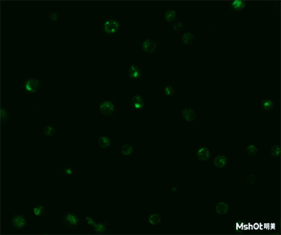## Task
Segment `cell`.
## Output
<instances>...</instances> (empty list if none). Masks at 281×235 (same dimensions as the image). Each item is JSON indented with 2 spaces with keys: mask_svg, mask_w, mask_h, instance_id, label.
<instances>
[{
  "mask_svg": "<svg viewBox=\"0 0 281 235\" xmlns=\"http://www.w3.org/2000/svg\"><path fill=\"white\" fill-rule=\"evenodd\" d=\"M40 87V83L36 79H29L23 84V88L29 93H35Z\"/></svg>",
  "mask_w": 281,
  "mask_h": 235,
  "instance_id": "6da1fadb",
  "label": "cell"
},
{
  "mask_svg": "<svg viewBox=\"0 0 281 235\" xmlns=\"http://www.w3.org/2000/svg\"><path fill=\"white\" fill-rule=\"evenodd\" d=\"M63 223H64L65 226L67 227L71 228V227H74L78 224L79 219L73 214H68L66 216L63 218Z\"/></svg>",
  "mask_w": 281,
  "mask_h": 235,
  "instance_id": "7a4b0ae2",
  "label": "cell"
},
{
  "mask_svg": "<svg viewBox=\"0 0 281 235\" xmlns=\"http://www.w3.org/2000/svg\"><path fill=\"white\" fill-rule=\"evenodd\" d=\"M100 110L104 115L109 116L112 114L115 110L114 104L110 101H104L100 105Z\"/></svg>",
  "mask_w": 281,
  "mask_h": 235,
  "instance_id": "3957f363",
  "label": "cell"
},
{
  "mask_svg": "<svg viewBox=\"0 0 281 235\" xmlns=\"http://www.w3.org/2000/svg\"><path fill=\"white\" fill-rule=\"evenodd\" d=\"M156 46V43L155 40H152V39H146L142 43V47H143V50L148 53H151L155 51Z\"/></svg>",
  "mask_w": 281,
  "mask_h": 235,
  "instance_id": "277c9868",
  "label": "cell"
},
{
  "mask_svg": "<svg viewBox=\"0 0 281 235\" xmlns=\"http://www.w3.org/2000/svg\"><path fill=\"white\" fill-rule=\"evenodd\" d=\"M119 28V24L115 20H108L104 23V30L107 33H113Z\"/></svg>",
  "mask_w": 281,
  "mask_h": 235,
  "instance_id": "5b68a950",
  "label": "cell"
},
{
  "mask_svg": "<svg viewBox=\"0 0 281 235\" xmlns=\"http://www.w3.org/2000/svg\"><path fill=\"white\" fill-rule=\"evenodd\" d=\"M142 74V71L139 66H136V65H131L128 69V75L131 79L134 80H137L140 77Z\"/></svg>",
  "mask_w": 281,
  "mask_h": 235,
  "instance_id": "8992f818",
  "label": "cell"
},
{
  "mask_svg": "<svg viewBox=\"0 0 281 235\" xmlns=\"http://www.w3.org/2000/svg\"><path fill=\"white\" fill-rule=\"evenodd\" d=\"M196 154H197V158L200 160H208L210 157L209 151H208V148H205V147L199 148L197 150Z\"/></svg>",
  "mask_w": 281,
  "mask_h": 235,
  "instance_id": "52a82bcc",
  "label": "cell"
},
{
  "mask_svg": "<svg viewBox=\"0 0 281 235\" xmlns=\"http://www.w3.org/2000/svg\"><path fill=\"white\" fill-rule=\"evenodd\" d=\"M182 116L184 119L187 120V121H192L195 118V113L192 109L186 108L182 110Z\"/></svg>",
  "mask_w": 281,
  "mask_h": 235,
  "instance_id": "ba28073f",
  "label": "cell"
},
{
  "mask_svg": "<svg viewBox=\"0 0 281 235\" xmlns=\"http://www.w3.org/2000/svg\"><path fill=\"white\" fill-rule=\"evenodd\" d=\"M25 220L24 217L21 215H16L12 219V223L15 227L19 228H22L25 226Z\"/></svg>",
  "mask_w": 281,
  "mask_h": 235,
  "instance_id": "9c48e42d",
  "label": "cell"
},
{
  "mask_svg": "<svg viewBox=\"0 0 281 235\" xmlns=\"http://www.w3.org/2000/svg\"><path fill=\"white\" fill-rule=\"evenodd\" d=\"M131 104H132L134 108L138 110V109L143 108L144 106V101H143V98L140 97V95H135L131 99Z\"/></svg>",
  "mask_w": 281,
  "mask_h": 235,
  "instance_id": "30bf717a",
  "label": "cell"
},
{
  "mask_svg": "<svg viewBox=\"0 0 281 235\" xmlns=\"http://www.w3.org/2000/svg\"><path fill=\"white\" fill-rule=\"evenodd\" d=\"M227 164V159L225 156L219 155L214 160V165L219 168H223Z\"/></svg>",
  "mask_w": 281,
  "mask_h": 235,
  "instance_id": "8fae6325",
  "label": "cell"
},
{
  "mask_svg": "<svg viewBox=\"0 0 281 235\" xmlns=\"http://www.w3.org/2000/svg\"><path fill=\"white\" fill-rule=\"evenodd\" d=\"M229 207L226 202H220L216 207V211L217 213L220 215H224L226 214L228 211Z\"/></svg>",
  "mask_w": 281,
  "mask_h": 235,
  "instance_id": "7c38bea8",
  "label": "cell"
},
{
  "mask_svg": "<svg viewBox=\"0 0 281 235\" xmlns=\"http://www.w3.org/2000/svg\"><path fill=\"white\" fill-rule=\"evenodd\" d=\"M181 39L185 44H191L194 41V35L190 33H186L183 35Z\"/></svg>",
  "mask_w": 281,
  "mask_h": 235,
  "instance_id": "4fadbf2b",
  "label": "cell"
},
{
  "mask_svg": "<svg viewBox=\"0 0 281 235\" xmlns=\"http://www.w3.org/2000/svg\"><path fill=\"white\" fill-rule=\"evenodd\" d=\"M261 107L265 110H270L274 107V103L270 99H265L261 103Z\"/></svg>",
  "mask_w": 281,
  "mask_h": 235,
  "instance_id": "5bb4252c",
  "label": "cell"
},
{
  "mask_svg": "<svg viewBox=\"0 0 281 235\" xmlns=\"http://www.w3.org/2000/svg\"><path fill=\"white\" fill-rule=\"evenodd\" d=\"M164 17H165V19L167 22H173L176 18V11L173 10H167V11L166 12L165 15H164Z\"/></svg>",
  "mask_w": 281,
  "mask_h": 235,
  "instance_id": "9a60e30c",
  "label": "cell"
},
{
  "mask_svg": "<svg viewBox=\"0 0 281 235\" xmlns=\"http://www.w3.org/2000/svg\"><path fill=\"white\" fill-rule=\"evenodd\" d=\"M99 144L101 147L102 148H107L110 145V140L109 137H101L99 139Z\"/></svg>",
  "mask_w": 281,
  "mask_h": 235,
  "instance_id": "2e32d148",
  "label": "cell"
},
{
  "mask_svg": "<svg viewBox=\"0 0 281 235\" xmlns=\"http://www.w3.org/2000/svg\"><path fill=\"white\" fill-rule=\"evenodd\" d=\"M148 221L149 222H150V223L152 224V225H157V224L159 223L160 221H161V218H160L159 215H157V214H153V215H151L149 217Z\"/></svg>",
  "mask_w": 281,
  "mask_h": 235,
  "instance_id": "e0dca14e",
  "label": "cell"
},
{
  "mask_svg": "<svg viewBox=\"0 0 281 235\" xmlns=\"http://www.w3.org/2000/svg\"><path fill=\"white\" fill-rule=\"evenodd\" d=\"M133 147L129 144H126L123 145L121 148V153L124 155H129L132 153Z\"/></svg>",
  "mask_w": 281,
  "mask_h": 235,
  "instance_id": "ac0fdd59",
  "label": "cell"
},
{
  "mask_svg": "<svg viewBox=\"0 0 281 235\" xmlns=\"http://www.w3.org/2000/svg\"><path fill=\"white\" fill-rule=\"evenodd\" d=\"M55 132V129L51 126H47L43 129V134L48 137H51Z\"/></svg>",
  "mask_w": 281,
  "mask_h": 235,
  "instance_id": "d6986e66",
  "label": "cell"
},
{
  "mask_svg": "<svg viewBox=\"0 0 281 235\" xmlns=\"http://www.w3.org/2000/svg\"><path fill=\"white\" fill-rule=\"evenodd\" d=\"M86 219H87V221H88L89 224H92V225H93V226H96V231H104V230H105V226H104V224H99V225H96V224H95V223L93 222V221H92V219H90V218H88V217H87V218H86Z\"/></svg>",
  "mask_w": 281,
  "mask_h": 235,
  "instance_id": "ffe728a7",
  "label": "cell"
},
{
  "mask_svg": "<svg viewBox=\"0 0 281 235\" xmlns=\"http://www.w3.org/2000/svg\"><path fill=\"white\" fill-rule=\"evenodd\" d=\"M246 151L249 155H255L257 153V148L255 145H250L247 147Z\"/></svg>",
  "mask_w": 281,
  "mask_h": 235,
  "instance_id": "44dd1931",
  "label": "cell"
},
{
  "mask_svg": "<svg viewBox=\"0 0 281 235\" xmlns=\"http://www.w3.org/2000/svg\"><path fill=\"white\" fill-rule=\"evenodd\" d=\"M8 113H7V111L5 110V109L2 108L1 110V121L2 124H4L6 121H7L8 119Z\"/></svg>",
  "mask_w": 281,
  "mask_h": 235,
  "instance_id": "7402d4cb",
  "label": "cell"
},
{
  "mask_svg": "<svg viewBox=\"0 0 281 235\" xmlns=\"http://www.w3.org/2000/svg\"><path fill=\"white\" fill-rule=\"evenodd\" d=\"M232 6L234 9L239 10L244 7V2L241 1H235L232 3Z\"/></svg>",
  "mask_w": 281,
  "mask_h": 235,
  "instance_id": "603a6c76",
  "label": "cell"
},
{
  "mask_svg": "<svg viewBox=\"0 0 281 235\" xmlns=\"http://www.w3.org/2000/svg\"><path fill=\"white\" fill-rule=\"evenodd\" d=\"M164 93H165L166 95H168V96H171L173 95V94L175 93V90L172 86L168 85L164 88Z\"/></svg>",
  "mask_w": 281,
  "mask_h": 235,
  "instance_id": "cb8c5ba5",
  "label": "cell"
},
{
  "mask_svg": "<svg viewBox=\"0 0 281 235\" xmlns=\"http://www.w3.org/2000/svg\"><path fill=\"white\" fill-rule=\"evenodd\" d=\"M271 152H272V155L275 157H277L280 156V149L278 146H273L271 149Z\"/></svg>",
  "mask_w": 281,
  "mask_h": 235,
  "instance_id": "d4e9b609",
  "label": "cell"
},
{
  "mask_svg": "<svg viewBox=\"0 0 281 235\" xmlns=\"http://www.w3.org/2000/svg\"><path fill=\"white\" fill-rule=\"evenodd\" d=\"M43 212H44V209H43V206L38 205L37 207H35V208H34V214H35V215H37V216H39V215H41L42 213H43Z\"/></svg>",
  "mask_w": 281,
  "mask_h": 235,
  "instance_id": "484cf974",
  "label": "cell"
},
{
  "mask_svg": "<svg viewBox=\"0 0 281 235\" xmlns=\"http://www.w3.org/2000/svg\"><path fill=\"white\" fill-rule=\"evenodd\" d=\"M183 27H184V26H183L182 23L177 22V23L175 24L174 26H173V30L176 32H180L183 30Z\"/></svg>",
  "mask_w": 281,
  "mask_h": 235,
  "instance_id": "4316f807",
  "label": "cell"
},
{
  "mask_svg": "<svg viewBox=\"0 0 281 235\" xmlns=\"http://www.w3.org/2000/svg\"><path fill=\"white\" fill-rule=\"evenodd\" d=\"M256 180H257V178L255 175L249 176L247 179V181H248V183H250V184H254V183L256 181Z\"/></svg>",
  "mask_w": 281,
  "mask_h": 235,
  "instance_id": "83f0119b",
  "label": "cell"
},
{
  "mask_svg": "<svg viewBox=\"0 0 281 235\" xmlns=\"http://www.w3.org/2000/svg\"><path fill=\"white\" fill-rule=\"evenodd\" d=\"M49 19H50V20L52 21V22H56V21L57 20V19H58V16H57V13H50V15H49Z\"/></svg>",
  "mask_w": 281,
  "mask_h": 235,
  "instance_id": "f1b7e54d",
  "label": "cell"
},
{
  "mask_svg": "<svg viewBox=\"0 0 281 235\" xmlns=\"http://www.w3.org/2000/svg\"><path fill=\"white\" fill-rule=\"evenodd\" d=\"M72 172H73V171H72L71 168H68V167L64 169V173H65V174H67V175H71V174H72Z\"/></svg>",
  "mask_w": 281,
  "mask_h": 235,
  "instance_id": "f546056e",
  "label": "cell"
}]
</instances>
